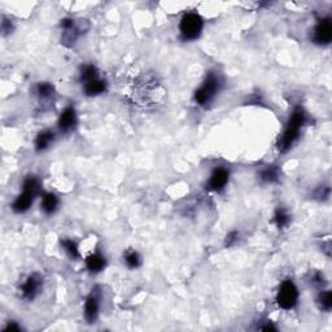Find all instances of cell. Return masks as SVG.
<instances>
[{"instance_id": "obj_1", "label": "cell", "mask_w": 332, "mask_h": 332, "mask_svg": "<svg viewBox=\"0 0 332 332\" xmlns=\"http://www.w3.org/2000/svg\"><path fill=\"white\" fill-rule=\"evenodd\" d=\"M306 122V113L301 106H297L293 110L292 116H291L290 121H288L287 127L284 129L283 134L278 140V149L282 153H286L288 149L292 147L296 140L299 139L300 131L304 124Z\"/></svg>"}, {"instance_id": "obj_2", "label": "cell", "mask_w": 332, "mask_h": 332, "mask_svg": "<svg viewBox=\"0 0 332 332\" xmlns=\"http://www.w3.org/2000/svg\"><path fill=\"white\" fill-rule=\"evenodd\" d=\"M39 182L34 177H27L22 184V193L16 197L12 204V210L15 213H25L33 205L34 199L39 193Z\"/></svg>"}, {"instance_id": "obj_3", "label": "cell", "mask_w": 332, "mask_h": 332, "mask_svg": "<svg viewBox=\"0 0 332 332\" xmlns=\"http://www.w3.org/2000/svg\"><path fill=\"white\" fill-rule=\"evenodd\" d=\"M202 27H204V21L201 16L193 12L186 13L179 24V30L186 40L197 39L201 34Z\"/></svg>"}, {"instance_id": "obj_4", "label": "cell", "mask_w": 332, "mask_h": 332, "mask_svg": "<svg viewBox=\"0 0 332 332\" xmlns=\"http://www.w3.org/2000/svg\"><path fill=\"white\" fill-rule=\"evenodd\" d=\"M219 78L215 76L214 73H209L204 83L195 92V101L201 106L210 103L217 95L218 90H219Z\"/></svg>"}, {"instance_id": "obj_5", "label": "cell", "mask_w": 332, "mask_h": 332, "mask_svg": "<svg viewBox=\"0 0 332 332\" xmlns=\"http://www.w3.org/2000/svg\"><path fill=\"white\" fill-rule=\"evenodd\" d=\"M297 301H299V290H297L296 284L291 279L284 281L276 295L278 305L284 310H291L297 305Z\"/></svg>"}, {"instance_id": "obj_6", "label": "cell", "mask_w": 332, "mask_h": 332, "mask_svg": "<svg viewBox=\"0 0 332 332\" xmlns=\"http://www.w3.org/2000/svg\"><path fill=\"white\" fill-rule=\"evenodd\" d=\"M42 287V278L38 274H31L26 278V281L21 286V296L24 300L31 301L39 293Z\"/></svg>"}, {"instance_id": "obj_7", "label": "cell", "mask_w": 332, "mask_h": 332, "mask_svg": "<svg viewBox=\"0 0 332 332\" xmlns=\"http://www.w3.org/2000/svg\"><path fill=\"white\" fill-rule=\"evenodd\" d=\"M332 39V22L329 18H322L317 24L313 40L318 44H328Z\"/></svg>"}, {"instance_id": "obj_8", "label": "cell", "mask_w": 332, "mask_h": 332, "mask_svg": "<svg viewBox=\"0 0 332 332\" xmlns=\"http://www.w3.org/2000/svg\"><path fill=\"white\" fill-rule=\"evenodd\" d=\"M230 178V172L225 168H217L214 172L211 173L210 178L208 182V188L214 192H219L226 187L227 182Z\"/></svg>"}, {"instance_id": "obj_9", "label": "cell", "mask_w": 332, "mask_h": 332, "mask_svg": "<svg viewBox=\"0 0 332 332\" xmlns=\"http://www.w3.org/2000/svg\"><path fill=\"white\" fill-rule=\"evenodd\" d=\"M61 27L64 30L63 35V42H70L74 43L77 40L79 35L82 34V29L79 25H77V22L73 20V18H64L61 20Z\"/></svg>"}, {"instance_id": "obj_10", "label": "cell", "mask_w": 332, "mask_h": 332, "mask_svg": "<svg viewBox=\"0 0 332 332\" xmlns=\"http://www.w3.org/2000/svg\"><path fill=\"white\" fill-rule=\"evenodd\" d=\"M77 125V113L73 106H68L61 112L59 118V129L63 133H70Z\"/></svg>"}, {"instance_id": "obj_11", "label": "cell", "mask_w": 332, "mask_h": 332, "mask_svg": "<svg viewBox=\"0 0 332 332\" xmlns=\"http://www.w3.org/2000/svg\"><path fill=\"white\" fill-rule=\"evenodd\" d=\"M99 315V297L95 292H91L85 302V319L87 323H94Z\"/></svg>"}, {"instance_id": "obj_12", "label": "cell", "mask_w": 332, "mask_h": 332, "mask_svg": "<svg viewBox=\"0 0 332 332\" xmlns=\"http://www.w3.org/2000/svg\"><path fill=\"white\" fill-rule=\"evenodd\" d=\"M83 91L87 96H97V95L104 94L106 91V82L104 79H100L99 77L92 81H88L83 83Z\"/></svg>"}, {"instance_id": "obj_13", "label": "cell", "mask_w": 332, "mask_h": 332, "mask_svg": "<svg viewBox=\"0 0 332 332\" xmlns=\"http://www.w3.org/2000/svg\"><path fill=\"white\" fill-rule=\"evenodd\" d=\"M54 140V134L49 130L40 131L38 135H36L35 139V149L38 152H43L47 148L51 147V144Z\"/></svg>"}, {"instance_id": "obj_14", "label": "cell", "mask_w": 332, "mask_h": 332, "mask_svg": "<svg viewBox=\"0 0 332 332\" xmlns=\"http://www.w3.org/2000/svg\"><path fill=\"white\" fill-rule=\"evenodd\" d=\"M106 265V261L100 253H94L86 258V266L91 272L103 271Z\"/></svg>"}, {"instance_id": "obj_15", "label": "cell", "mask_w": 332, "mask_h": 332, "mask_svg": "<svg viewBox=\"0 0 332 332\" xmlns=\"http://www.w3.org/2000/svg\"><path fill=\"white\" fill-rule=\"evenodd\" d=\"M59 206L58 196L52 192H45L42 197V210L45 214H53Z\"/></svg>"}, {"instance_id": "obj_16", "label": "cell", "mask_w": 332, "mask_h": 332, "mask_svg": "<svg viewBox=\"0 0 332 332\" xmlns=\"http://www.w3.org/2000/svg\"><path fill=\"white\" fill-rule=\"evenodd\" d=\"M279 177H281V172H279L278 166L275 165L267 166L260 173V179L263 183H275L279 181Z\"/></svg>"}, {"instance_id": "obj_17", "label": "cell", "mask_w": 332, "mask_h": 332, "mask_svg": "<svg viewBox=\"0 0 332 332\" xmlns=\"http://www.w3.org/2000/svg\"><path fill=\"white\" fill-rule=\"evenodd\" d=\"M272 220H274V224L276 225V227H278L279 230H283L290 225L291 215L284 208H278L275 210Z\"/></svg>"}, {"instance_id": "obj_18", "label": "cell", "mask_w": 332, "mask_h": 332, "mask_svg": "<svg viewBox=\"0 0 332 332\" xmlns=\"http://www.w3.org/2000/svg\"><path fill=\"white\" fill-rule=\"evenodd\" d=\"M61 247L64 248V251L67 252L68 256L73 258V260H76V258L79 257V249L76 242H73L70 239H63L61 240Z\"/></svg>"}, {"instance_id": "obj_19", "label": "cell", "mask_w": 332, "mask_h": 332, "mask_svg": "<svg viewBox=\"0 0 332 332\" xmlns=\"http://www.w3.org/2000/svg\"><path fill=\"white\" fill-rule=\"evenodd\" d=\"M317 304L320 310L329 311L332 309V293L329 291L320 292L317 299Z\"/></svg>"}, {"instance_id": "obj_20", "label": "cell", "mask_w": 332, "mask_h": 332, "mask_svg": "<svg viewBox=\"0 0 332 332\" xmlns=\"http://www.w3.org/2000/svg\"><path fill=\"white\" fill-rule=\"evenodd\" d=\"M36 94L42 100H49L54 94V88L51 83H47V82H43L39 83L38 87H36Z\"/></svg>"}, {"instance_id": "obj_21", "label": "cell", "mask_w": 332, "mask_h": 332, "mask_svg": "<svg viewBox=\"0 0 332 332\" xmlns=\"http://www.w3.org/2000/svg\"><path fill=\"white\" fill-rule=\"evenodd\" d=\"M99 74H97V68L92 64H88V65H85V67L82 68L81 70V81L83 83L88 81H92V79L97 78Z\"/></svg>"}, {"instance_id": "obj_22", "label": "cell", "mask_w": 332, "mask_h": 332, "mask_svg": "<svg viewBox=\"0 0 332 332\" xmlns=\"http://www.w3.org/2000/svg\"><path fill=\"white\" fill-rule=\"evenodd\" d=\"M125 262L130 269H136L140 265V256L138 252L135 251H129L125 256Z\"/></svg>"}, {"instance_id": "obj_23", "label": "cell", "mask_w": 332, "mask_h": 332, "mask_svg": "<svg viewBox=\"0 0 332 332\" xmlns=\"http://www.w3.org/2000/svg\"><path fill=\"white\" fill-rule=\"evenodd\" d=\"M239 238H240V235H239L238 231H231V233H229V235L226 236L225 245H226L227 248L234 247V245L239 242Z\"/></svg>"}, {"instance_id": "obj_24", "label": "cell", "mask_w": 332, "mask_h": 332, "mask_svg": "<svg viewBox=\"0 0 332 332\" xmlns=\"http://www.w3.org/2000/svg\"><path fill=\"white\" fill-rule=\"evenodd\" d=\"M12 29H13L12 22L8 21V20H6V18H4L3 22H2V30L4 31V34L11 33V31H12Z\"/></svg>"}, {"instance_id": "obj_25", "label": "cell", "mask_w": 332, "mask_h": 332, "mask_svg": "<svg viewBox=\"0 0 332 332\" xmlns=\"http://www.w3.org/2000/svg\"><path fill=\"white\" fill-rule=\"evenodd\" d=\"M20 329H21V327L18 326V324H16V322H9V323L6 326V328H4V331L6 332L20 331Z\"/></svg>"}]
</instances>
